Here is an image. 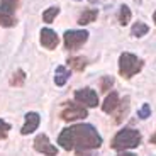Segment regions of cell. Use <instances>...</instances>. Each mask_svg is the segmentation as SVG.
<instances>
[{
	"label": "cell",
	"instance_id": "1",
	"mask_svg": "<svg viewBox=\"0 0 156 156\" xmlns=\"http://www.w3.org/2000/svg\"><path fill=\"white\" fill-rule=\"evenodd\" d=\"M58 143L63 149H75L78 156H82L85 151L97 149L102 144L100 134L95 131L94 126L90 124H76L65 129L58 136Z\"/></svg>",
	"mask_w": 156,
	"mask_h": 156
},
{
	"label": "cell",
	"instance_id": "2",
	"mask_svg": "<svg viewBox=\"0 0 156 156\" xmlns=\"http://www.w3.org/2000/svg\"><path fill=\"white\" fill-rule=\"evenodd\" d=\"M141 143V134L139 131L136 129H131V127H126L122 131L114 136L112 139V148L117 149V151H124V149H133L137 148Z\"/></svg>",
	"mask_w": 156,
	"mask_h": 156
},
{
	"label": "cell",
	"instance_id": "3",
	"mask_svg": "<svg viewBox=\"0 0 156 156\" xmlns=\"http://www.w3.org/2000/svg\"><path fill=\"white\" fill-rule=\"evenodd\" d=\"M143 66H144V61L137 58L136 55H133V53H122L121 58H119V73L126 80L137 75L143 70Z\"/></svg>",
	"mask_w": 156,
	"mask_h": 156
},
{
	"label": "cell",
	"instance_id": "4",
	"mask_svg": "<svg viewBox=\"0 0 156 156\" xmlns=\"http://www.w3.org/2000/svg\"><path fill=\"white\" fill-rule=\"evenodd\" d=\"M17 7H19V0H0V26L4 27L16 26Z\"/></svg>",
	"mask_w": 156,
	"mask_h": 156
},
{
	"label": "cell",
	"instance_id": "5",
	"mask_svg": "<svg viewBox=\"0 0 156 156\" xmlns=\"http://www.w3.org/2000/svg\"><path fill=\"white\" fill-rule=\"evenodd\" d=\"M88 32L87 31H66L65 32V46L66 49H78L83 43H87Z\"/></svg>",
	"mask_w": 156,
	"mask_h": 156
},
{
	"label": "cell",
	"instance_id": "6",
	"mask_svg": "<svg viewBox=\"0 0 156 156\" xmlns=\"http://www.w3.org/2000/svg\"><path fill=\"white\" fill-rule=\"evenodd\" d=\"M75 102H78L83 107H97L98 105V97L95 90L92 88H82L75 92Z\"/></svg>",
	"mask_w": 156,
	"mask_h": 156
},
{
	"label": "cell",
	"instance_id": "7",
	"mask_svg": "<svg viewBox=\"0 0 156 156\" xmlns=\"http://www.w3.org/2000/svg\"><path fill=\"white\" fill-rule=\"evenodd\" d=\"M87 115H88L87 109L83 105H80L78 102H71L70 105L61 112V119L63 121H68V122L76 121V119H85Z\"/></svg>",
	"mask_w": 156,
	"mask_h": 156
},
{
	"label": "cell",
	"instance_id": "8",
	"mask_svg": "<svg viewBox=\"0 0 156 156\" xmlns=\"http://www.w3.org/2000/svg\"><path fill=\"white\" fill-rule=\"evenodd\" d=\"M34 149L37 153H41V154H46V156H56L58 154V148L51 144V141L48 139L46 134H39V136H36Z\"/></svg>",
	"mask_w": 156,
	"mask_h": 156
},
{
	"label": "cell",
	"instance_id": "9",
	"mask_svg": "<svg viewBox=\"0 0 156 156\" xmlns=\"http://www.w3.org/2000/svg\"><path fill=\"white\" fill-rule=\"evenodd\" d=\"M39 39H41V44H43L46 49H55V48L58 46V43H59L58 34H56L55 31L48 29V27L41 29V36H39Z\"/></svg>",
	"mask_w": 156,
	"mask_h": 156
},
{
	"label": "cell",
	"instance_id": "10",
	"mask_svg": "<svg viewBox=\"0 0 156 156\" xmlns=\"http://www.w3.org/2000/svg\"><path fill=\"white\" fill-rule=\"evenodd\" d=\"M39 114H36V112H27L26 114V122H24V126H22V129H20V133L26 136V134H31V133H34L36 129H37V126H39Z\"/></svg>",
	"mask_w": 156,
	"mask_h": 156
},
{
	"label": "cell",
	"instance_id": "11",
	"mask_svg": "<svg viewBox=\"0 0 156 156\" xmlns=\"http://www.w3.org/2000/svg\"><path fill=\"white\" fill-rule=\"evenodd\" d=\"M121 104V100H119V95L115 94V92H110L109 95L105 97V100H104V104H102V110L107 114H112L114 110L117 109V105Z\"/></svg>",
	"mask_w": 156,
	"mask_h": 156
},
{
	"label": "cell",
	"instance_id": "12",
	"mask_svg": "<svg viewBox=\"0 0 156 156\" xmlns=\"http://www.w3.org/2000/svg\"><path fill=\"white\" fill-rule=\"evenodd\" d=\"M122 104H119L117 105V112H115V117H114V122L115 124H121L122 121L126 119V115H127L129 112V97H124V100H121Z\"/></svg>",
	"mask_w": 156,
	"mask_h": 156
},
{
	"label": "cell",
	"instance_id": "13",
	"mask_svg": "<svg viewBox=\"0 0 156 156\" xmlns=\"http://www.w3.org/2000/svg\"><path fill=\"white\" fill-rule=\"evenodd\" d=\"M68 78H70V71L66 70V66H58L56 68V75H55V83L58 87H63L65 83L68 82Z\"/></svg>",
	"mask_w": 156,
	"mask_h": 156
},
{
	"label": "cell",
	"instance_id": "14",
	"mask_svg": "<svg viewBox=\"0 0 156 156\" xmlns=\"http://www.w3.org/2000/svg\"><path fill=\"white\" fill-rule=\"evenodd\" d=\"M97 16H98V12L95 9H88V10H85L82 16L78 17V24L80 26H87V24H90L92 20L97 19Z\"/></svg>",
	"mask_w": 156,
	"mask_h": 156
},
{
	"label": "cell",
	"instance_id": "15",
	"mask_svg": "<svg viewBox=\"0 0 156 156\" xmlns=\"http://www.w3.org/2000/svg\"><path fill=\"white\" fill-rule=\"evenodd\" d=\"M87 58H83V56H76V58H70L68 59V65H70L73 70H76V71H82V70H85V66H87Z\"/></svg>",
	"mask_w": 156,
	"mask_h": 156
},
{
	"label": "cell",
	"instance_id": "16",
	"mask_svg": "<svg viewBox=\"0 0 156 156\" xmlns=\"http://www.w3.org/2000/svg\"><path fill=\"white\" fill-rule=\"evenodd\" d=\"M148 31H149V27L144 22H141V20H137V22L133 26V29H131V32H133L134 37H143L144 34H148Z\"/></svg>",
	"mask_w": 156,
	"mask_h": 156
},
{
	"label": "cell",
	"instance_id": "17",
	"mask_svg": "<svg viewBox=\"0 0 156 156\" xmlns=\"http://www.w3.org/2000/svg\"><path fill=\"white\" fill-rule=\"evenodd\" d=\"M24 82H26V73H24V70H17L10 78V85L12 87H22Z\"/></svg>",
	"mask_w": 156,
	"mask_h": 156
},
{
	"label": "cell",
	"instance_id": "18",
	"mask_svg": "<svg viewBox=\"0 0 156 156\" xmlns=\"http://www.w3.org/2000/svg\"><path fill=\"white\" fill-rule=\"evenodd\" d=\"M58 14H59V9L58 7H49V9H46V10L43 12V20L46 24H51L53 20L56 19Z\"/></svg>",
	"mask_w": 156,
	"mask_h": 156
},
{
	"label": "cell",
	"instance_id": "19",
	"mask_svg": "<svg viewBox=\"0 0 156 156\" xmlns=\"http://www.w3.org/2000/svg\"><path fill=\"white\" fill-rule=\"evenodd\" d=\"M129 20H131V10L127 5H122L119 10V22H121V26H127Z\"/></svg>",
	"mask_w": 156,
	"mask_h": 156
},
{
	"label": "cell",
	"instance_id": "20",
	"mask_svg": "<svg viewBox=\"0 0 156 156\" xmlns=\"http://www.w3.org/2000/svg\"><path fill=\"white\" fill-rule=\"evenodd\" d=\"M112 85H114V78H110V76H104L100 80V90L104 92V94H107V90H109Z\"/></svg>",
	"mask_w": 156,
	"mask_h": 156
},
{
	"label": "cell",
	"instance_id": "21",
	"mask_svg": "<svg viewBox=\"0 0 156 156\" xmlns=\"http://www.w3.org/2000/svg\"><path fill=\"white\" fill-rule=\"evenodd\" d=\"M9 131H10V126H9L5 121L0 119V139H5V137L9 136Z\"/></svg>",
	"mask_w": 156,
	"mask_h": 156
},
{
	"label": "cell",
	"instance_id": "22",
	"mask_svg": "<svg viewBox=\"0 0 156 156\" xmlns=\"http://www.w3.org/2000/svg\"><path fill=\"white\" fill-rule=\"evenodd\" d=\"M149 114H151V107H149L148 104H144V105L139 109V114H137V115H139L141 119H148Z\"/></svg>",
	"mask_w": 156,
	"mask_h": 156
},
{
	"label": "cell",
	"instance_id": "23",
	"mask_svg": "<svg viewBox=\"0 0 156 156\" xmlns=\"http://www.w3.org/2000/svg\"><path fill=\"white\" fill-rule=\"evenodd\" d=\"M149 141H151L153 144H156V133H154V134H153V136H151V139H149Z\"/></svg>",
	"mask_w": 156,
	"mask_h": 156
},
{
	"label": "cell",
	"instance_id": "24",
	"mask_svg": "<svg viewBox=\"0 0 156 156\" xmlns=\"http://www.w3.org/2000/svg\"><path fill=\"white\" fill-rule=\"evenodd\" d=\"M119 156H136V154H133V153H122V154H119Z\"/></svg>",
	"mask_w": 156,
	"mask_h": 156
},
{
	"label": "cell",
	"instance_id": "25",
	"mask_svg": "<svg viewBox=\"0 0 156 156\" xmlns=\"http://www.w3.org/2000/svg\"><path fill=\"white\" fill-rule=\"evenodd\" d=\"M153 20H154V24H156V12L153 14Z\"/></svg>",
	"mask_w": 156,
	"mask_h": 156
}]
</instances>
